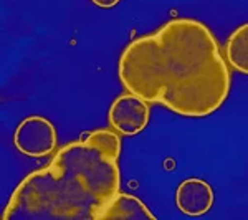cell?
<instances>
[{"label":"cell","instance_id":"3","mask_svg":"<svg viewBox=\"0 0 248 220\" xmlns=\"http://www.w3.org/2000/svg\"><path fill=\"white\" fill-rule=\"evenodd\" d=\"M14 144L29 157H43L57 147V129L43 116H29L15 129Z\"/></svg>","mask_w":248,"mask_h":220},{"label":"cell","instance_id":"1","mask_svg":"<svg viewBox=\"0 0 248 220\" xmlns=\"http://www.w3.org/2000/svg\"><path fill=\"white\" fill-rule=\"evenodd\" d=\"M118 75L126 91L184 118L214 114L232 85L229 65L210 29L184 17L127 43Z\"/></svg>","mask_w":248,"mask_h":220},{"label":"cell","instance_id":"6","mask_svg":"<svg viewBox=\"0 0 248 220\" xmlns=\"http://www.w3.org/2000/svg\"><path fill=\"white\" fill-rule=\"evenodd\" d=\"M99 220H155V215L141 199L119 192L103 210Z\"/></svg>","mask_w":248,"mask_h":220},{"label":"cell","instance_id":"5","mask_svg":"<svg viewBox=\"0 0 248 220\" xmlns=\"http://www.w3.org/2000/svg\"><path fill=\"white\" fill-rule=\"evenodd\" d=\"M214 204V190L210 184L199 177H189L179 184L175 190V205L189 217H199L210 210Z\"/></svg>","mask_w":248,"mask_h":220},{"label":"cell","instance_id":"4","mask_svg":"<svg viewBox=\"0 0 248 220\" xmlns=\"http://www.w3.org/2000/svg\"><path fill=\"white\" fill-rule=\"evenodd\" d=\"M108 119L111 127L118 133L134 136L146 129L149 123V106L141 96L127 91L113 101Z\"/></svg>","mask_w":248,"mask_h":220},{"label":"cell","instance_id":"7","mask_svg":"<svg viewBox=\"0 0 248 220\" xmlns=\"http://www.w3.org/2000/svg\"><path fill=\"white\" fill-rule=\"evenodd\" d=\"M225 53L232 68L248 75V22L232 31L227 40Z\"/></svg>","mask_w":248,"mask_h":220},{"label":"cell","instance_id":"8","mask_svg":"<svg viewBox=\"0 0 248 220\" xmlns=\"http://www.w3.org/2000/svg\"><path fill=\"white\" fill-rule=\"evenodd\" d=\"M93 3L101 7V9H113L114 5L119 3V0H93Z\"/></svg>","mask_w":248,"mask_h":220},{"label":"cell","instance_id":"2","mask_svg":"<svg viewBox=\"0 0 248 220\" xmlns=\"http://www.w3.org/2000/svg\"><path fill=\"white\" fill-rule=\"evenodd\" d=\"M121 139L96 129L63 146L12 192L3 220H99L119 194Z\"/></svg>","mask_w":248,"mask_h":220}]
</instances>
